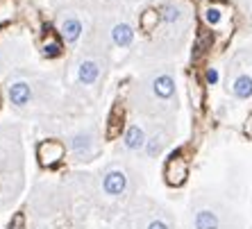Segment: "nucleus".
I'll use <instances>...</instances> for the list:
<instances>
[{
	"label": "nucleus",
	"instance_id": "obj_1",
	"mask_svg": "<svg viewBox=\"0 0 252 229\" xmlns=\"http://www.w3.org/2000/svg\"><path fill=\"white\" fill-rule=\"evenodd\" d=\"M129 107L148 120H173L180 109L173 66H153L129 86Z\"/></svg>",
	"mask_w": 252,
	"mask_h": 229
},
{
	"label": "nucleus",
	"instance_id": "obj_2",
	"mask_svg": "<svg viewBox=\"0 0 252 229\" xmlns=\"http://www.w3.org/2000/svg\"><path fill=\"white\" fill-rule=\"evenodd\" d=\"M141 175L127 159L107 161L91 177V200L94 209L105 218H116L127 211L129 202L139 195Z\"/></svg>",
	"mask_w": 252,
	"mask_h": 229
},
{
	"label": "nucleus",
	"instance_id": "obj_3",
	"mask_svg": "<svg viewBox=\"0 0 252 229\" xmlns=\"http://www.w3.org/2000/svg\"><path fill=\"white\" fill-rule=\"evenodd\" d=\"M70 186L39 184L30 195V229H87V209L80 211Z\"/></svg>",
	"mask_w": 252,
	"mask_h": 229
},
{
	"label": "nucleus",
	"instance_id": "obj_4",
	"mask_svg": "<svg viewBox=\"0 0 252 229\" xmlns=\"http://www.w3.org/2000/svg\"><path fill=\"white\" fill-rule=\"evenodd\" d=\"M5 93L9 107L25 118L46 116L57 102L55 84L32 68H14L5 80Z\"/></svg>",
	"mask_w": 252,
	"mask_h": 229
},
{
	"label": "nucleus",
	"instance_id": "obj_5",
	"mask_svg": "<svg viewBox=\"0 0 252 229\" xmlns=\"http://www.w3.org/2000/svg\"><path fill=\"white\" fill-rule=\"evenodd\" d=\"M109 68H112V55L107 53V48L84 36V46L70 61L68 95L80 102L94 100L105 84Z\"/></svg>",
	"mask_w": 252,
	"mask_h": 229
},
{
	"label": "nucleus",
	"instance_id": "obj_6",
	"mask_svg": "<svg viewBox=\"0 0 252 229\" xmlns=\"http://www.w3.org/2000/svg\"><path fill=\"white\" fill-rule=\"evenodd\" d=\"M159 14H161V23L153 32V41L148 43V50H146L150 57L175 55L182 48L189 32V9L184 2L168 0L159 9Z\"/></svg>",
	"mask_w": 252,
	"mask_h": 229
},
{
	"label": "nucleus",
	"instance_id": "obj_7",
	"mask_svg": "<svg viewBox=\"0 0 252 229\" xmlns=\"http://www.w3.org/2000/svg\"><path fill=\"white\" fill-rule=\"evenodd\" d=\"M21 188H23V159L18 145V129L7 127L5 141H0V211L16 200Z\"/></svg>",
	"mask_w": 252,
	"mask_h": 229
},
{
	"label": "nucleus",
	"instance_id": "obj_8",
	"mask_svg": "<svg viewBox=\"0 0 252 229\" xmlns=\"http://www.w3.org/2000/svg\"><path fill=\"white\" fill-rule=\"evenodd\" d=\"M191 229H241V218L220 198L200 193L193 198L189 209Z\"/></svg>",
	"mask_w": 252,
	"mask_h": 229
},
{
	"label": "nucleus",
	"instance_id": "obj_9",
	"mask_svg": "<svg viewBox=\"0 0 252 229\" xmlns=\"http://www.w3.org/2000/svg\"><path fill=\"white\" fill-rule=\"evenodd\" d=\"M55 32L64 46L75 48L87 36V0H53Z\"/></svg>",
	"mask_w": 252,
	"mask_h": 229
},
{
	"label": "nucleus",
	"instance_id": "obj_10",
	"mask_svg": "<svg viewBox=\"0 0 252 229\" xmlns=\"http://www.w3.org/2000/svg\"><path fill=\"white\" fill-rule=\"evenodd\" d=\"M125 218L129 229H175V216L164 204L141 193L129 202Z\"/></svg>",
	"mask_w": 252,
	"mask_h": 229
},
{
	"label": "nucleus",
	"instance_id": "obj_11",
	"mask_svg": "<svg viewBox=\"0 0 252 229\" xmlns=\"http://www.w3.org/2000/svg\"><path fill=\"white\" fill-rule=\"evenodd\" d=\"M225 91L234 100H252V46L239 48L225 68Z\"/></svg>",
	"mask_w": 252,
	"mask_h": 229
},
{
	"label": "nucleus",
	"instance_id": "obj_12",
	"mask_svg": "<svg viewBox=\"0 0 252 229\" xmlns=\"http://www.w3.org/2000/svg\"><path fill=\"white\" fill-rule=\"evenodd\" d=\"M66 150L73 164H91L102 152V134L98 123L80 125L77 129L68 132L64 139Z\"/></svg>",
	"mask_w": 252,
	"mask_h": 229
},
{
	"label": "nucleus",
	"instance_id": "obj_13",
	"mask_svg": "<svg viewBox=\"0 0 252 229\" xmlns=\"http://www.w3.org/2000/svg\"><path fill=\"white\" fill-rule=\"evenodd\" d=\"M175 139V123L173 120H150V132H148L146 154L148 159H157L166 152V147Z\"/></svg>",
	"mask_w": 252,
	"mask_h": 229
},
{
	"label": "nucleus",
	"instance_id": "obj_14",
	"mask_svg": "<svg viewBox=\"0 0 252 229\" xmlns=\"http://www.w3.org/2000/svg\"><path fill=\"white\" fill-rule=\"evenodd\" d=\"M148 132H150V120L148 118H139L132 120L121 134V150L125 154H139L146 150L148 143Z\"/></svg>",
	"mask_w": 252,
	"mask_h": 229
},
{
	"label": "nucleus",
	"instance_id": "obj_15",
	"mask_svg": "<svg viewBox=\"0 0 252 229\" xmlns=\"http://www.w3.org/2000/svg\"><path fill=\"white\" fill-rule=\"evenodd\" d=\"M66 154H68V150H66L64 139H46L36 147V157H39V164L43 168H55L57 164L64 161Z\"/></svg>",
	"mask_w": 252,
	"mask_h": 229
},
{
	"label": "nucleus",
	"instance_id": "obj_16",
	"mask_svg": "<svg viewBox=\"0 0 252 229\" xmlns=\"http://www.w3.org/2000/svg\"><path fill=\"white\" fill-rule=\"evenodd\" d=\"M189 177V161L182 157V154L177 152L166 161V168H164V179L168 186H182L187 182Z\"/></svg>",
	"mask_w": 252,
	"mask_h": 229
},
{
	"label": "nucleus",
	"instance_id": "obj_17",
	"mask_svg": "<svg viewBox=\"0 0 252 229\" xmlns=\"http://www.w3.org/2000/svg\"><path fill=\"white\" fill-rule=\"evenodd\" d=\"M159 23H161V14H159V9H146V12L139 16V28L146 32V34H153L155 29L159 28Z\"/></svg>",
	"mask_w": 252,
	"mask_h": 229
},
{
	"label": "nucleus",
	"instance_id": "obj_18",
	"mask_svg": "<svg viewBox=\"0 0 252 229\" xmlns=\"http://www.w3.org/2000/svg\"><path fill=\"white\" fill-rule=\"evenodd\" d=\"M205 21H207V25H211V28H218L220 21H223V9H220V7H207Z\"/></svg>",
	"mask_w": 252,
	"mask_h": 229
},
{
	"label": "nucleus",
	"instance_id": "obj_19",
	"mask_svg": "<svg viewBox=\"0 0 252 229\" xmlns=\"http://www.w3.org/2000/svg\"><path fill=\"white\" fill-rule=\"evenodd\" d=\"M98 229H129L127 227V218L123 216H116V218H107V223L105 225H100Z\"/></svg>",
	"mask_w": 252,
	"mask_h": 229
},
{
	"label": "nucleus",
	"instance_id": "obj_20",
	"mask_svg": "<svg viewBox=\"0 0 252 229\" xmlns=\"http://www.w3.org/2000/svg\"><path fill=\"white\" fill-rule=\"evenodd\" d=\"M9 229H28V227H25V218L23 216H16V218H14V223L9 225Z\"/></svg>",
	"mask_w": 252,
	"mask_h": 229
},
{
	"label": "nucleus",
	"instance_id": "obj_21",
	"mask_svg": "<svg viewBox=\"0 0 252 229\" xmlns=\"http://www.w3.org/2000/svg\"><path fill=\"white\" fill-rule=\"evenodd\" d=\"M246 129H248V134L252 136V114H250V118H248V125H246Z\"/></svg>",
	"mask_w": 252,
	"mask_h": 229
}]
</instances>
